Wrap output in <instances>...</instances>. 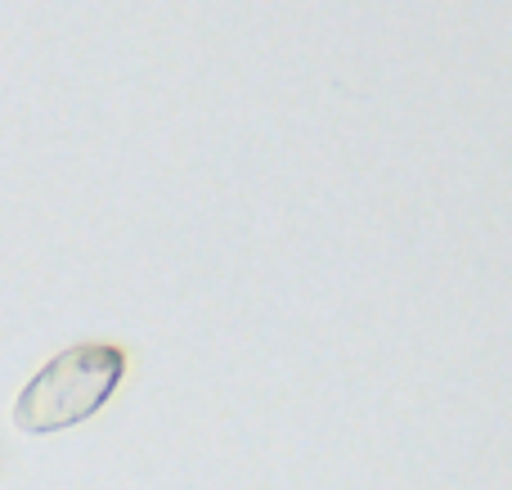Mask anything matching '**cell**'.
<instances>
[{
    "mask_svg": "<svg viewBox=\"0 0 512 490\" xmlns=\"http://www.w3.org/2000/svg\"><path fill=\"white\" fill-rule=\"evenodd\" d=\"M126 374V351L108 347V342H81L36 369V378L18 392L14 423L32 437L45 432H63L72 423H86L108 405Z\"/></svg>",
    "mask_w": 512,
    "mask_h": 490,
    "instance_id": "6da1fadb",
    "label": "cell"
}]
</instances>
